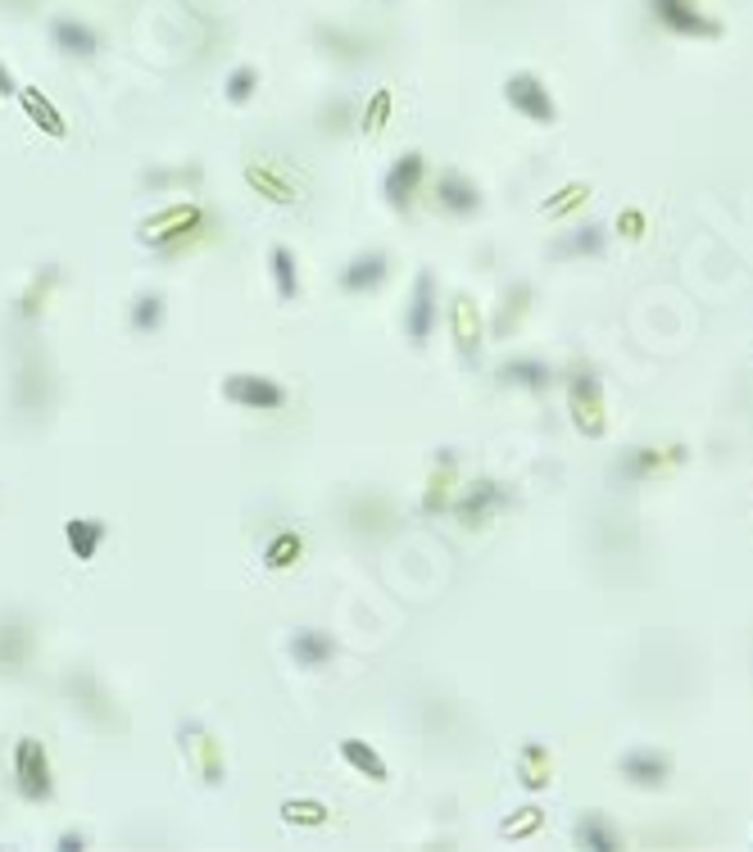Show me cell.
<instances>
[{"instance_id":"1","label":"cell","mask_w":753,"mask_h":852,"mask_svg":"<svg viewBox=\"0 0 753 852\" xmlns=\"http://www.w3.org/2000/svg\"><path fill=\"white\" fill-rule=\"evenodd\" d=\"M209 227H214V213H209L204 204H196V200H173L160 213H150V218L141 223V232H137V240H141L145 250L173 259V255H183L191 240L200 232H209Z\"/></svg>"},{"instance_id":"2","label":"cell","mask_w":753,"mask_h":852,"mask_svg":"<svg viewBox=\"0 0 753 852\" xmlns=\"http://www.w3.org/2000/svg\"><path fill=\"white\" fill-rule=\"evenodd\" d=\"M567 413H572V426L586 436V440H604L609 436V413H604V386L590 368H577L567 377Z\"/></svg>"},{"instance_id":"3","label":"cell","mask_w":753,"mask_h":852,"mask_svg":"<svg viewBox=\"0 0 753 852\" xmlns=\"http://www.w3.org/2000/svg\"><path fill=\"white\" fill-rule=\"evenodd\" d=\"M14 789H19L23 803H50L55 798L50 753L37 735H19V744H14Z\"/></svg>"},{"instance_id":"4","label":"cell","mask_w":753,"mask_h":852,"mask_svg":"<svg viewBox=\"0 0 753 852\" xmlns=\"http://www.w3.org/2000/svg\"><path fill=\"white\" fill-rule=\"evenodd\" d=\"M223 400L236 404V409H250V413H282L291 394H286V386L273 381V377L232 372V377H223Z\"/></svg>"},{"instance_id":"5","label":"cell","mask_w":753,"mask_h":852,"mask_svg":"<svg viewBox=\"0 0 753 852\" xmlns=\"http://www.w3.org/2000/svg\"><path fill=\"white\" fill-rule=\"evenodd\" d=\"M440 322V291H436V272L423 268L413 277V291H409V304H404V336L413 345H427L432 331Z\"/></svg>"},{"instance_id":"6","label":"cell","mask_w":753,"mask_h":852,"mask_svg":"<svg viewBox=\"0 0 753 852\" xmlns=\"http://www.w3.org/2000/svg\"><path fill=\"white\" fill-rule=\"evenodd\" d=\"M504 100L514 105L527 123H536V128H554L558 123V105H554V96H550V86L540 82L536 73H514L504 82Z\"/></svg>"},{"instance_id":"7","label":"cell","mask_w":753,"mask_h":852,"mask_svg":"<svg viewBox=\"0 0 753 852\" xmlns=\"http://www.w3.org/2000/svg\"><path fill=\"white\" fill-rule=\"evenodd\" d=\"M423 181H427V155H423V150H404V155L386 168L381 196H386V204L396 213H409L417 191H423Z\"/></svg>"},{"instance_id":"8","label":"cell","mask_w":753,"mask_h":852,"mask_svg":"<svg viewBox=\"0 0 753 852\" xmlns=\"http://www.w3.org/2000/svg\"><path fill=\"white\" fill-rule=\"evenodd\" d=\"M449 508H455V517H459V526H463V531H476V526H486L499 508H508V490H504L499 481L481 476V481H472V485H468V490H463L459 499H449Z\"/></svg>"},{"instance_id":"9","label":"cell","mask_w":753,"mask_h":852,"mask_svg":"<svg viewBox=\"0 0 753 852\" xmlns=\"http://www.w3.org/2000/svg\"><path fill=\"white\" fill-rule=\"evenodd\" d=\"M449 336H455V350L463 358V368H476L481 345H486V341H481V336H486V322H481L472 295H463V291L449 299Z\"/></svg>"},{"instance_id":"10","label":"cell","mask_w":753,"mask_h":852,"mask_svg":"<svg viewBox=\"0 0 753 852\" xmlns=\"http://www.w3.org/2000/svg\"><path fill=\"white\" fill-rule=\"evenodd\" d=\"M649 14L676 37H721V23L708 19L695 0H649Z\"/></svg>"},{"instance_id":"11","label":"cell","mask_w":753,"mask_h":852,"mask_svg":"<svg viewBox=\"0 0 753 852\" xmlns=\"http://www.w3.org/2000/svg\"><path fill=\"white\" fill-rule=\"evenodd\" d=\"M432 200L440 213H449V218H472V213H481V187L472 177H463L459 168H445L436 177V187H432Z\"/></svg>"},{"instance_id":"12","label":"cell","mask_w":753,"mask_h":852,"mask_svg":"<svg viewBox=\"0 0 753 852\" xmlns=\"http://www.w3.org/2000/svg\"><path fill=\"white\" fill-rule=\"evenodd\" d=\"M183 753H187V762L204 776V784H223V776H227V762H223V748H219V739L209 735V730L200 725V721H187L183 730Z\"/></svg>"},{"instance_id":"13","label":"cell","mask_w":753,"mask_h":852,"mask_svg":"<svg viewBox=\"0 0 753 852\" xmlns=\"http://www.w3.org/2000/svg\"><path fill=\"white\" fill-rule=\"evenodd\" d=\"M390 277V259H386V250H358L345 268H341V291L345 295H373V291H381V282Z\"/></svg>"},{"instance_id":"14","label":"cell","mask_w":753,"mask_h":852,"mask_svg":"<svg viewBox=\"0 0 753 852\" xmlns=\"http://www.w3.org/2000/svg\"><path fill=\"white\" fill-rule=\"evenodd\" d=\"M50 42L59 55H69V59H96L101 50V33L92 23H82L78 14H55L50 19Z\"/></svg>"},{"instance_id":"15","label":"cell","mask_w":753,"mask_h":852,"mask_svg":"<svg viewBox=\"0 0 753 852\" xmlns=\"http://www.w3.org/2000/svg\"><path fill=\"white\" fill-rule=\"evenodd\" d=\"M622 780L636 789H662L672 780V757L658 748H631L622 757Z\"/></svg>"},{"instance_id":"16","label":"cell","mask_w":753,"mask_h":852,"mask_svg":"<svg viewBox=\"0 0 753 852\" xmlns=\"http://www.w3.org/2000/svg\"><path fill=\"white\" fill-rule=\"evenodd\" d=\"M455 468H459V453L455 449H436L427 490H423V517H440L449 508V495H455Z\"/></svg>"},{"instance_id":"17","label":"cell","mask_w":753,"mask_h":852,"mask_svg":"<svg viewBox=\"0 0 753 852\" xmlns=\"http://www.w3.org/2000/svg\"><path fill=\"white\" fill-rule=\"evenodd\" d=\"M495 381L499 386H514V390H550V381H554V368L545 358H531V354H522V358H504L499 368H495Z\"/></svg>"},{"instance_id":"18","label":"cell","mask_w":753,"mask_h":852,"mask_svg":"<svg viewBox=\"0 0 753 852\" xmlns=\"http://www.w3.org/2000/svg\"><path fill=\"white\" fill-rule=\"evenodd\" d=\"M19 105H23V114L33 118V123H37L50 141H64V137H69V118L59 114V105L46 96L42 86H19Z\"/></svg>"},{"instance_id":"19","label":"cell","mask_w":753,"mask_h":852,"mask_svg":"<svg viewBox=\"0 0 753 852\" xmlns=\"http://www.w3.org/2000/svg\"><path fill=\"white\" fill-rule=\"evenodd\" d=\"M609 246V227L604 223H586V227H572L567 236H558L550 255L554 259H595V255H604Z\"/></svg>"},{"instance_id":"20","label":"cell","mask_w":753,"mask_h":852,"mask_svg":"<svg viewBox=\"0 0 753 852\" xmlns=\"http://www.w3.org/2000/svg\"><path fill=\"white\" fill-rule=\"evenodd\" d=\"M291 658L305 666V672H318V666H327L331 658H337V639H331V630L305 626V630L291 635Z\"/></svg>"},{"instance_id":"21","label":"cell","mask_w":753,"mask_h":852,"mask_svg":"<svg viewBox=\"0 0 753 852\" xmlns=\"http://www.w3.org/2000/svg\"><path fill=\"white\" fill-rule=\"evenodd\" d=\"M531 299H536L531 282H514V286L499 295V309H495V318H491V336H495V341H508V336H514Z\"/></svg>"},{"instance_id":"22","label":"cell","mask_w":753,"mask_h":852,"mask_svg":"<svg viewBox=\"0 0 753 852\" xmlns=\"http://www.w3.org/2000/svg\"><path fill=\"white\" fill-rule=\"evenodd\" d=\"M105 535H109V522H101V517H69L64 522V544L73 549L78 563H92L101 554Z\"/></svg>"},{"instance_id":"23","label":"cell","mask_w":753,"mask_h":852,"mask_svg":"<svg viewBox=\"0 0 753 852\" xmlns=\"http://www.w3.org/2000/svg\"><path fill=\"white\" fill-rule=\"evenodd\" d=\"M681 459H685L681 449H672L668 459H662V453H658L654 445H636V449H626V453H622L617 476H622L626 485H636V481H649L654 472H662V463H681Z\"/></svg>"},{"instance_id":"24","label":"cell","mask_w":753,"mask_h":852,"mask_svg":"<svg viewBox=\"0 0 753 852\" xmlns=\"http://www.w3.org/2000/svg\"><path fill=\"white\" fill-rule=\"evenodd\" d=\"M550 771H554L550 748L540 744V739H527L522 753H518V780H522L527 794H540V789H550V780H554Z\"/></svg>"},{"instance_id":"25","label":"cell","mask_w":753,"mask_h":852,"mask_svg":"<svg viewBox=\"0 0 753 852\" xmlns=\"http://www.w3.org/2000/svg\"><path fill=\"white\" fill-rule=\"evenodd\" d=\"M246 181L259 191V196H268L273 204H295L299 200V191H295V181L282 173V168H273V164H246Z\"/></svg>"},{"instance_id":"26","label":"cell","mask_w":753,"mask_h":852,"mask_svg":"<svg viewBox=\"0 0 753 852\" xmlns=\"http://www.w3.org/2000/svg\"><path fill=\"white\" fill-rule=\"evenodd\" d=\"M341 757H345V767L358 771V776H368L373 784H386L390 780V767H386V757L364 744V739H341Z\"/></svg>"},{"instance_id":"27","label":"cell","mask_w":753,"mask_h":852,"mask_svg":"<svg viewBox=\"0 0 753 852\" xmlns=\"http://www.w3.org/2000/svg\"><path fill=\"white\" fill-rule=\"evenodd\" d=\"M128 327L137 336H160L164 331V295L160 291H141L128 309Z\"/></svg>"},{"instance_id":"28","label":"cell","mask_w":753,"mask_h":852,"mask_svg":"<svg viewBox=\"0 0 753 852\" xmlns=\"http://www.w3.org/2000/svg\"><path fill=\"white\" fill-rule=\"evenodd\" d=\"M299 558H305V535H299V531H278L273 540H268L263 544V567L268 571H291Z\"/></svg>"},{"instance_id":"29","label":"cell","mask_w":753,"mask_h":852,"mask_svg":"<svg viewBox=\"0 0 753 852\" xmlns=\"http://www.w3.org/2000/svg\"><path fill=\"white\" fill-rule=\"evenodd\" d=\"M577 843L590 848V852H617V830H613V820L609 816H599V812H586L577 820Z\"/></svg>"},{"instance_id":"30","label":"cell","mask_w":753,"mask_h":852,"mask_svg":"<svg viewBox=\"0 0 753 852\" xmlns=\"http://www.w3.org/2000/svg\"><path fill=\"white\" fill-rule=\"evenodd\" d=\"M268 272H273L278 299L295 304V299H299V268H295V255H291L286 246H273V250H268Z\"/></svg>"},{"instance_id":"31","label":"cell","mask_w":753,"mask_h":852,"mask_svg":"<svg viewBox=\"0 0 753 852\" xmlns=\"http://www.w3.org/2000/svg\"><path fill=\"white\" fill-rule=\"evenodd\" d=\"M27 653H33V630L19 622L0 626V666H5V672H23Z\"/></svg>"},{"instance_id":"32","label":"cell","mask_w":753,"mask_h":852,"mask_svg":"<svg viewBox=\"0 0 753 852\" xmlns=\"http://www.w3.org/2000/svg\"><path fill=\"white\" fill-rule=\"evenodd\" d=\"M282 820L295 830H322L331 820V807L322 798H286L282 803Z\"/></svg>"},{"instance_id":"33","label":"cell","mask_w":753,"mask_h":852,"mask_svg":"<svg viewBox=\"0 0 753 852\" xmlns=\"http://www.w3.org/2000/svg\"><path fill=\"white\" fill-rule=\"evenodd\" d=\"M540 830H545V807H536V803H527V807H518L514 816L499 820V835H504V839H531V835H540Z\"/></svg>"},{"instance_id":"34","label":"cell","mask_w":753,"mask_h":852,"mask_svg":"<svg viewBox=\"0 0 753 852\" xmlns=\"http://www.w3.org/2000/svg\"><path fill=\"white\" fill-rule=\"evenodd\" d=\"M200 177H204L200 164H183V168H155V173H145L141 181L150 191H173V187H200Z\"/></svg>"},{"instance_id":"35","label":"cell","mask_w":753,"mask_h":852,"mask_svg":"<svg viewBox=\"0 0 753 852\" xmlns=\"http://www.w3.org/2000/svg\"><path fill=\"white\" fill-rule=\"evenodd\" d=\"M590 200V181H567L563 191H554L545 204H540V213H545V218H567L572 209H581Z\"/></svg>"},{"instance_id":"36","label":"cell","mask_w":753,"mask_h":852,"mask_svg":"<svg viewBox=\"0 0 753 852\" xmlns=\"http://www.w3.org/2000/svg\"><path fill=\"white\" fill-rule=\"evenodd\" d=\"M55 282H59V268L46 263V272H42V277L27 286V295L19 299V318H23V322H33V318L46 309V299H50V286H55Z\"/></svg>"},{"instance_id":"37","label":"cell","mask_w":753,"mask_h":852,"mask_svg":"<svg viewBox=\"0 0 753 852\" xmlns=\"http://www.w3.org/2000/svg\"><path fill=\"white\" fill-rule=\"evenodd\" d=\"M255 91H259V69H255V64H236V69L227 73V82H223V96H227L232 105H250Z\"/></svg>"},{"instance_id":"38","label":"cell","mask_w":753,"mask_h":852,"mask_svg":"<svg viewBox=\"0 0 753 852\" xmlns=\"http://www.w3.org/2000/svg\"><path fill=\"white\" fill-rule=\"evenodd\" d=\"M390 109H396V100H390V91H386V86H381V91H373V100L364 105V114H358V132L377 137V132L390 123Z\"/></svg>"},{"instance_id":"39","label":"cell","mask_w":753,"mask_h":852,"mask_svg":"<svg viewBox=\"0 0 753 852\" xmlns=\"http://www.w3.org/2000/svg\"><path fill=\"white\" fill-rule=\"evenodd\" d=\"M350 123H358V118H354V100H350V96H337V105H327V109H322V132L341 137V132H350Z\"/></svg>"},{"instance_id":"40","label":"cell","mask_w":753,"mask_h":852,"mask_svg":"<svg viewBox=\"0 0 753 852\" xmlns=\"http://www.w3.org/2000/svg\"><path fill=\"white\" fill-rule=\"evenodd\" d=\"M617 232H626L631 240H640L645 236V213L640 209H622L617 213Z\"/></svg>"},{"instance_id":"41","label":"cell","mask_w":753,"mask_h":852,"mask_svg":"<svg viewBox=\"0 0 753 852\" xmlns=\"http://www.w3.org/2000/svg\"><path fill=\"white\" fill-rule=\"evenodd\" d=\"M55 848H59V852H86V835H82V830H64V835L55 839Z\"/></svg>"},{"instance_id":"42","label":"cell","mask_w":753,"mask_h":852,"mask_svg":"<svg viewBox=\"0 0 753 852\" xmlns=\"http://www.w3.org/2000/svg\"><path fill=\"white\" fill-rule=\"evenodd\" d=\"M0 96H19V82H14V73L0 64Z\"/></svg>"},{"instance_id":"43","label":"cell","mask_w":753,"mask_h":852,"mask_svg":"<svg viewBox=\"0 0 753 852\" xmlns=\"http://www.w3.org/2000/svg\"><path fill=\"white\" fill-rule=\"evenodd\" d=\"M5 5H10V10H19V14H27V10L37 5V0H5Z\"/></svg>"}]
</instances>
